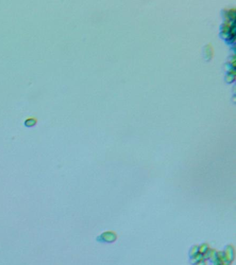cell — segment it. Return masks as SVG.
<instances>
[{
    "mask_svg": "<svg viewBox=\"0 0 236 265\" xmlns=\"http://www.w3.org/2000/svg\"><path fill=\"white\" fill-rule=\"evenodd\" d=\"M100 238L102 239L103 241L107 242H112L116 240L117 236H116V233L113 231H106L100 235Z\"/></svg>",
    "mask_w": 236,
    "mask_h": 265,
    "instance_id": "obj_1",
    "label": "cell"
},
{
    "mask_svg": "<svg viewBox=\"0 0 236 265\" xmlns=\"http://www.w3.org/2000/svg\"><path fill=\"white\" fill-rule=\"evenodd\" d=\"M208 250H209V249H208V245H206V244H203V245H202L201 247H199V251H200L201 253H203V255L206 253V252H207Z\"/></svg>",
    "mask_w": 236,
    "mask_h": 265,
    "instance_id": "obj_2",
    "label": "cell"
},
{
    "mask_svg": "<svg viewBox=\"0 0 236 265\" xmlns=\"http://www.w3.org/2000/svg\"><path fill=\"white\" fill-rule=\"evenodd\" d=\"M198 252H199V247L197 246H194L193 248H192L191 250V253H192V256H195V255H197Z\"/></svg>",
    "mask_w": 236,
    "mask_h": 265,
    "instance_id": "obj_3",
    "label": "cell"
},
{
    "mask_svg": "<svg viewBox=\"0 0 236 265\" xmlns=\"http://www.w3.org/2000/svg\"><path fill=\"white\" fill-rule=\"evenodd\" d=\"M195 265H206V262L205 261H202V260H201V261L197 262Z\"/></svg>",
    "mask_w": 236,
    "mask_h": 265,
    "instance_id": "obj_4",
    "label": "cell"
}]
</instances>
